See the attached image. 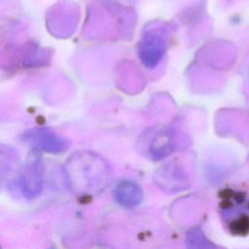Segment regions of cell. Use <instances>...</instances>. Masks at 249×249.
Segmentation results:
<instances>
[{
  "label": "cell",
  "instance_id": "6da1fadb",
  "mask_svg": "<svg viewBox=\"0 0 249 249\" xmlns=\"http://www.w3.org/2000/svg\"><path fill=\"white\" fill-rule=\"evenodd\" d=\"M65 176L67 185L76 194L92 196L106 188L110 173L107 165L101 160L79 159L68 163Z\"/></svg>",
  "mask_w": 249,
  "mask_h": 249
},
{
  "label": "cell",
  "instance_id": "7a4b0ae2",
  "mask_svg": "<svg viewBox=\"0 0 249 249\" xmlns=\"http://www.w3.org/2000/svg\"><path fill=\"white\" fill-rule=\"evenodd\" d=\"M18 184L24 197L32 199L38 196L42 192L44 184L42 164L38 160L28 162L20 173Z\"/></svg>",
  "mask_w": 249,
  "mask_h": 249
},
{
  "label": "cell",
  "instance_id": "3957f363",
  "mask_svg": "<svg viewBox=\"0 0 249 249\" xmlns=\"http://www.w3.org/2000/svg\"><path fill=\"white\" fill-rule=\"evenodd\" d=\"M113 194L115 200L126 208H133L139 205L143 200V191L141 187L131 180H123L118 183Z\"/></svg>",
  "mask_w": 249,
  "mask_h": 249
},
{
  "label": "cell",
  "instance_id": "277c9868",
  "mask_svg": "<svg viewBox=\"0 0 249 249\" xmlns=\"http://www.w3.org/2000/svg\"><path fill=\"white\" fill-rule=\"evenodd\" d=\"M155 182L159 188L167 193L180 192L188 187L187 176L183 171L174 168L162 169L158 172Z\"/></svg>",
  "mask_w": 249,
  "mask_h": 249
},
{
  "label": "cell",
  "instance_id": "5b68a950",
  "mask_svg": "<svg viewBox=\"0 0 249 249\" xmlns=\"http://www.w3.org/2000/svg\"><path fill=\"white\" fill-rule=\"evenodd\" d=\"M187 249H216L200 229H192L186 235Z\"/></svg>",
  "mask_w": 249,
  "mask_h": 249
}]
</instances>
